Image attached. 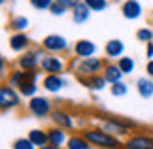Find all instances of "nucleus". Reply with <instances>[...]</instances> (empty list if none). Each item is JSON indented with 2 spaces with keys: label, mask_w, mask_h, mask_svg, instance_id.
Returning a JSON list of instances; mask_svg holds the SVG:
<instances>
[{
  "label": "nucleus",
  "mask_w": 153,
  "mask_h": 149,
  "mask_svg": "<svg viewBox=\"0 0 153 149\" xmlns=\"http://www.w3.org/2000/svg\"><path fill=\"white\" fill-rule=\"evenodd\" d=\"M74 53L78 59H91L97 53V45L91 40H79L74 45Z\"/></svg>",
  "instance_id": "9b49d317"
},
{
  "label": "nucleus",
  "mask_w": 153,
  "mask_h": 149,
  "mask_svg": "<svg viewBox=\"0 0 153 149\" xmlns=\"http://www.w3.org/2000/svg\"><path fill=\"white\" fill-rule=\"evenodd\" d=\"M79 81L83 83L87 89H91V91H102V89L106 87V83H108L104 79V76H100V74L91 76V77H81L79 76Z\"/></svg>",
  "instance_id": "f3484780"
},
{
  "label": "nucleus",
  "mask_w": 153,
  "mask_h": 149,
  "mask_svg": "<svg viewBox=\"0 0 153 149\" xmlns=\"http://www.w3.org/2000/svg\"><path fill=\"white\" fill-rule=\"evenodd\" d=\"M40 66H42V70L48 72V74H61L64 70V66H66V62L57 55H45Z\"/></svg>",
  "instance_id": "6e6552de"
},
{
  "label": "nucleus",
  "mask_w": 153,
  "mask_h": 149,
  "mask_svg": "<svg viewBox=\"0 0 153 149\" xmlns=\"http://www.w3.org/2000/svg\"><path fill=\"white\" fill-rule=\"evenodd\" d=\"M0 106H2V110H11L15 106H19V94L8 83L2 85V89H0Z\"/></svg>",
  "instance_id": "423d86ee"
},
{
  "label": "nucleus",
  "mask_w": 153,
  "mask_h": 149,
  "mask_svg": "<svg viewBox=\"0 0 153 149\" xmlns=\"http://www.w3.org/2000/svg\"><path fill=\"white\" fill-rule=\"evenodd\" d=\"M83 2L91 8V11H104L108 8V0H83Z\"/></svg>",
  "instance_id": "cd10ccee"
},
{
  "label": "nucleus",
  "mask_w": 153,
  "mask_h": 149,
  "mask_svg": "<svg viewBox=\"0 0 153 149\" xmlns=\"http://www.w3.org/2000/svg\"><path fill=\"white\" fill-rule=\"evenodd\" d=\"M34 147L36 145H34L28 138H19V140L13 142V149H34Z\"/></svg>",
  "instance_id": "7c9ffc66"
},
{
  "label": "nucleus",
  "mask_w": 153,
  "mask_h": 149,
  "mask_svg": "<svg viewBox=\"0 0 153 149\" xmlns=\"http://www.w3.org/2000/svg\"><path fill=\"white\" fill-rule=\"evenodd\" d=\"M53 2H55V0H30V6L42 11V10H49L53 6Z\"/></svg>",
  "instance_id": "c756f323"
},
{
  "label": "nucleus",
  "mask_w": 153,
  "mask_h": 149,
  "mask_svg": "<svg viewBox=\"0 0 153 149\" xmlns=\"http://www.w3.org/2000/svg\"><path fill=\"white\" fill-rule=\"evenodd\" d=\"M127 91H128V85L123 83V81H117V83L111 85V94H114V96H125Z\"/></svg>",
  "instance_id": "c85d7f7f"
},
{
  "label": "nucleus",
  "mask_w": 153,
  "mask_h": 149,
  "mask_svg": "<svg viewBox=\"0 0 153 149\" xmlns=\"http://www.w3.org/2000/svg\"><path fill=\"white\" fill-rule=\"evenodd\" d=\"M66 145H68V149H89V142L83 136H70Z\"/></svg>",
  "instance_id": "393cba45"
},
{
  "label": "nucleus",
  "mask_w": 153,
  "mask_h": 149,
  "mask_svg": "<svg viewBox=\"0 0 153 149\" xmlns=\"http://www.w3.org/2000/svg\"><path fill=\"white\" fill-rule=\"evenodd\" d=\"M44 49H30V51H25V55L19 59V66L21 70H25V72H34V70L38 68V64H42L44 61Z\"/></svg>",
  "instance_id": "7ed1b4c3"
},
{
  "label": "nucleus",
  "mask_w": 153,
  "mask_h": 149,
  "mask_svg": "<svg viewBox=\"0 0 153 149\" xmlns=\"http://www.w3.org/2000/svg\"><path fill=\"white\" fill-rule=\"evenodd\" d=\"M28 110H30V113L34 117L44 119L51 113V102L44 96H34V98H30V102H28Z\"/></svg>",
  "instance_id": "39448f33"
},
{
  "label": "nucleus",
  "mask_w": 153,
  "mask_h": 149,
  "mask_svg": "<svg viewBox=\"0 0 153 149\" xmlns=\"http://www.w3.org/2000/svg\"><path fill=\"white\" fill-rule=\"evenodd\" d=\"M104 51H106V55H108L110 59H117V57L121 59L123 51H125V45H123L121 40H110L108 44H106Z\"/></svg>",
  "instance_id": "6ab92c4d"
},
{
  "label": "nucleus",
  "mask_w": 153,
  "mask_h": 149,
  "mask_svg": "<svg viewBox=\"0 0 153 149\" xmlns=\"http://www.w3.org/2000/svg\"><path fill=\"white\" fill-rule=\"evenodd\" d=\"M148 59H149V61L153 59V42H151V44H148Z\"/></svg>",
  "instance_id": "f704fd0d"
},
{
  "label": "nucleus",
  "mask_w": 153,
  "mask_h": 149,
  "mask_svg": "<svg viewBox=\"0 0 153 149\" xmlns=\"http://www.w3.org/2000/svg\"><path fill=\"white\" fill-rule=\"evenodd\" d=\"M28 44H30V40H28V36L25 32H15L13 36L10 38V47H11V51H17V53H21V51H25Z\"/></svg>",
  "instance_id": "dca6fc26"
},
{
  "label": "nucleus",
  "mask_w": 153,
  "mask_h": 149,
  "mask_svg": "<svg viewBox=\"0 0 153 149\" xmlns=\"http://www.w3.org/2000/svg\"><path fill=\"white\" fill-rule=\"evenodd\" d=\"M127 149H153V136H132L125 142Z\"/></svg>",
  "instance_id": "ddd939ff"
},
{
  "label": "nucleus",
  "mask_w": 153,
  "mask_h": 149,
  "mask_svg": "<svg viewBox=\"0 0 153 149\" xmlns=\"http://www.w3.org/2000/svg\"><path fill=\"white\" fill-rule=\"evenodd\" d=\"M28 140L36 147H44V145L49 144V134L44 132V130H30V132H28Z\"/></svg>",
  "instance_id": "4be33fe9"
},
{
  "label": "nucleus",
  "mask_w": 153,
  "mask_h": 149,
  "mask_svg": "<svg viewBox=\"0 0 153 149\" xmlns=\"http://www.w3.org/2000/svg\"><path fill=\"white\" fill-rule=\"evenodd\" d=\"M102 130H106V132H115V134H128V123L123 121V119H104V121L100 123Z\"/></svg>",
  "instance_id": "9d476101"
},
{
  "label": "nucleus",
  "mask_w": 153,
  "mask_h": 149,
  "mask_svg": "<svg viewBox=\"0 0 153 149\" xmlns=\"http://www.w3.org/2000/svg\"><path fill=\"white\" fill-rule=\"evenodd\" d=\"M136 38H138V42H144V44L148 45V44L153 42V30L144 27V28H140V30L136 32Z\"/></svg>",
  "instance_id": "bb28decb"
},
{
  "label": "nucleus",
  "mask_w": 153,
  "mask_h": 149,
  "mask_svg": "<svg viewBox=\"0 0 153 149\" xmlns=\"http://www.w3.org/2000/svg\"><path fill=\"white\" fill-rule=\"evenodd\" d=\"M51 119H53V123H55L57 127H61V128H72L74 127L72 115L66 113V111H62V110H55L51 113Z\"/></svg>",
  "instance_id": "2eb2a0df"
},
{
  "label": "nucleus",
  "mask_w": 153,
  "mask_h": 149,
  "mask_svg": "<svg viewBox=\"0 0 153 149\" xmlns=\"http://www.w3.org/2000/svg\"><path fill=\"white\" fill-rule=\"evenodd\" d=\"M117 66L121 68V72H123V74L131 76V74L134 72V68H136V62H134V59H132V57H121L119 61H117Z\"/></svg>",
  "instance_id": "b1692460"
},
{
  "label": "nucleus",
  "mask_w": 153,
  "mask_h": 149,
  "mask_svg": "<svg viewBox=\"0 0 153 149\" xmlns=\"http://www.w3.org/2000/svg\"><path fill=\"white\" fill-rule=\"evenodd\" d=\"M48 134H49V144H51V145L61 147L64 142H68V140H66V134H64V128H61V127H57V128L53 127V128H49Z\"/></svg>",
  "instance_id": "412c9836"
},
{
  "label": "nucleus",
  "mask_w": 153,
  "mask_h": 149,
  "mask_svg": "<svg viewBox=\"0 0 153 149\" xmlns=\"http://www.w3.org/2000/svg\"><path fill=\"white\" fill-rule=\"evenodd\" d=\"M89 15H91V8L83 2V0H81V2L72 10V19H74V23H78V25L87 23V21H89Z\"/></svg>",
  "instance_id": "4468645a"
},
{
  "label": "nucleus",
  "mask_w": 153,
  "mask_h": 149,
  "mask_svg": "<svg viewBox=\"0 0 153 149\" xmlns=\"http://www.w3.org/2000/svg\"><path fill=\"white\" fill-rule=\"evenodd\" d=\"M104 66H106V64L100 61V59H97V57H91V59H79L76 72H78L81 77H91V76H97L98 72H102Z\"/></svg>",
  "instance_id": "f03ea898"
},
{
  "label": "nucleus",
  "mask_w": 153,
  "mask_h": 149,
  "mask_svg": "<svg viewBox=\"0 0 153 149\" xmlns=\"http://www.w3.org/2000/svg\"><path fill=\"white\" fill-rule=\"evenodd\" d=\"M40 149H59L57 145H51V144H48V145H44V147H40Z\"/></svg>",
  "instance_id": "c9c22d12"
},
{
  "label": "nucleus",
  "mask_w": 153,
  "mask_h": 149,
  "mask_svg": "<svg viewBox=\"0 0 153 149\" xmlns=\"http://www.w3.org/2000/svg\"><path fill=\"white\" fill-rule=\"evenodd\" d=\"M121 11H123V17H125V19L134 21L142 15L144 10H142V4H140L138 0H125L123 6H121Z\"/></svg>",
  "instance_id": "f8f14e48"
},
{
  "label": "nucleus",
  "mask_w": 153,
  "mask_h": 149,
  "mask_svg": "<svg viewBox=\"0 0 153 149\" xmlns=\"http://www.w3.org/2000/svg\"><path fill=\"white\" fill-rule=\"evenodd\" d=\"M42 85H44L45 91H49V93H59L62 87L68 85V79H66V77H62L61 74H48V76L44 77Z\"/></svg>",
  "instance_id": "1a4fd4ad"
},
{
  "label": "nucleus",
  "mask_w": 153,
  "mask_h": 149,
  "mask_svg": "<svg viewBox=\"0 0 153 149\" xmlns=\"http://www.w3.org/2000/svg\"><path fill=\"white\" fill-rule=\"evenodd\" d=\"M102 76H104V79L110 83V85H114V83H117V81H121V77L125 76L121 72V68L117 66V64H106L104 66V72H102Z\"/></svg>",
  "instance_id": "a211bd4d"
},
{
  "label": "nucleus",
  "mask_w": 153,
  "mask_h": 149,
  "mask_svg": "<svg viewBox=\"0 0 153 149\" xmlns=\"http://www.w3.org/2000/svg\"><path fill=\"white\" fill-rule=\"evenodd\" d=\"M36 79H38V72H25V79H23V83L17 87L23 96H27V98L36 96V91H38Z\"/></svg>",
  "instance_id": "0eeeda50"
},
{
  "label": "nucleus",
  "mask_w": 153,
  "mask_h": 149,
  "mask_svg": "<svg viewBox=\"0 0 153 149\" xmlns=\"http://www.w3.org/2000/svg\"><path fill=\"white\" fill-rule=\"evenodd\" d=\"M146 72H148V76H149V77H153V59L148 62V66H146Z\"/></svg>",
  "instance_id": "72a5a7b5"
},
{
  "label": "nucleus",
  "mask_w": 153,
  "mask_h": 149,
  "mask_svg": "<svg viewBox=\"0 0 153 149\" xmlns=\"http://www.w3.org/2000/svg\"><path fill=\"white\" fill-rule=\"evenodd\" d=\"M57 2H59V4H62L64 8H68V10H74L76 6L81 2V0H57Z\"/></svg>",
  "instance_id": "473e14b6"
},
{
  "label": "nucleus",
  "mask_w": 153,
  "mask_h": 149,
  "mask_svg": "<svg viewBox=\"0 0 153 149\" xmlns=\"http://www.w3.org/2000/svg\"><path fill=\"white\" fill-rule=\"evenodd\" d=\"M42 49L49 51L51 55H57V53H62L68 49V42H66V38L59 36V34H49L42 42Z\"/></svg>",
  "instance_id": "20e7f679"
},
{
  "label": "nucleus",
  "mask_w": 153,
  "mask_h": 149,
  "mask_svg": "<svg viewBox=\"0 0 153 149\" xmlns=\"http://www.w3.org/2000/svg\"><path fill=\"white\" fill-rule=\"evenodd\" d=\"M136 89H138V94L142 98H151L153 96V81L149 77H140L136 81Z\"/></svg>",
  "instance_id": "aec40b11"
},
{
  "label": "nucleus",
  "mask_w": 153,
  "mask_h": 149,
  "mask_svg": "<svg viewBox=\"0 0 153 149\" xmlns=\"http://www.w3.org/2000/svg\"><path fill=\"white\" fill-rule=\"evenodd\" d=\"M83 138L93 145H98V147H106V149H115L119 147V140L115 138L114 134L106 132L102 128H89L83 132Z\"/></svg>",
  "instance_id": "f257e3e1"
},
{
  "label": "nucleus",
  "mask_w": 153,
  "mask_h": 149,
  "mask_svg": "<svg viewBox=\"0 0 153 149\" xmlns=\"http://www.w3.org/2000/svg\"><path fill=\"white\" fill-rule=\"evenodd\" d=\"M23 79H25V70H15V72H11L10 77H8V85L11 87H19Z\"/></svg>",
  "instance_id": "a878e982"
},
{
  "label": "nucleus",
  "mask_w": 153,
  "mask_h": 149,
  "mask_svg": "<svg viewBox=\"0 0 153 149\" xmlns=\"http://www.w3.org/2000/svg\"><path fill=\"white\" fill-rule=\"evenodd\" d=\"M10 28H13L15 32H25L28 28V19L23 15H15L10 19Z\"/></svg>",
  "instance_id": "5701e85b"
},
{
  "label": "nucleus",
  "mask_w": 153,
  "mask_h": 149,
  "mask_svg": "<svg viewBox=\"0 0 153 149\" xmlns=\"http://www.w3.org/2000/svg\"><path fill=\"white\" fill-rule=\"evenodd\" d=\"M49 11H51L53 15L61 17V15H64V13H66V11H68V8H64L62 4H59L57 0H55V2H53V6H51V8H49Z\"/></svg>",
  "instance_id": "2f4dec72"
}]
</instances>
